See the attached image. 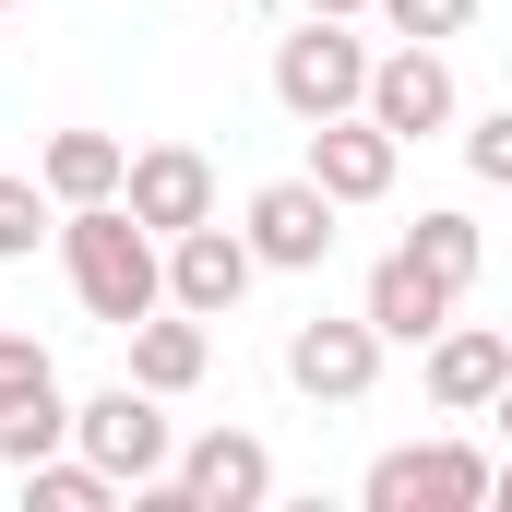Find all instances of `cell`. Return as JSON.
<instances>
[{
  "label": "cell",
  "mask_w": 512,
  "mask_h": 512,
  "mask_svg": "<svg viewBox=\"0 0 512 512\" xmlns=\"http://www.w3.org/2000/svg\"><path fill=\"white\" fill-rule=\"evenodd\" d=\"M203 370H215V334H203L191 310H143V322H131V382L155 393V405H167V393H191Z\"/></svg>",
  "instance_id": "14"
},
{
  "label": "cell",
  "mask_w": 512,
  "mask_h": 512,
  "mask_svg": "<svg viewBox=\"0 0 512 512\" xmlns=\"http://www.w3.org/2000/svg\"><path fill=\"white\" fill-rule=\"evenodd\" d=\"M358 322H370L382 346H429V334L453 322V286H441L429 262H405V251H382V262H370V310H358Z\"/></svg>",
  "instance_id": "13"
},
{
  "label": "cell",
  "mask_w": 512,
  "mask_h": 512,
  "mask_svg": "<svg viewBox=\"0 0 512 512\" xmlns=\"http://www.w3.org/2000/svg\"><path fill=\"white\" fill-rule=\"evenodd\" d=\"M489 501V453L477 441H405L370 465V512H477Z\"/></svg>",
  "instance_id": "7"
},
{
  "label": "cell",
  "mask_w": 512,
  "mask_h": 512,
  "mask_svg": "<svg viewBox=\"0 0 512 512\" xmlns=\"http://www.w3.org/2000/svg\"><path fill=\"white\" fill-rule=\"evenodd\" d=\"M334 215H346V203H322L310 179H262L251 215H239V239H251L262 274H322V262H334Z\"/></svg>",
  "instance_id": "9"
},
{
  "label": "cell",
  "mask_w": 512,
  "mask_h": 512,
  "mask_svg": "<svg viewBox=\"0 0 512 512\" xmlns=\"http://www.w3.org/2000/svg\"><path fill=\"white\" fill-rule=\"evenodd\" d=\"M298 12H334V24H346V12H370V0H298Z\"/></svg>",
  "instance_id": "23"
},
{
  "label": "cell",
  "mask_w": 512,
  "mask_h": 512,
  "mask_svg": "<svg viewBox=\"0 0 512 512\" xmlns=\"http://www.w3.org/2000/svg\"><path fill=\"white\" fill-rule=\"evenodd\" d=\"M36 239H48V191L36 179H0V262H24Z\"/></svg>",
  "instance_id": "20"
},
{
  "label": "cell",
  "mask_w": 512,
  "mask_h": 512,
  "mask_svg": "<svg viewBox=\"0 0 512 512\" xmlns=\"http://www.w3.org/2000/svg\"><path fill=\"white\" fill-rule=\"evenodd\" d=\"M120 131H48V155H36V191L48 203H108L120 191Z\"/></svg>",
  "instance_id": "15"
},
{
  "label": "cell",
  "mask_w": 512,
  "mask_h": 512,
  "mask_svg": "<svg viewBox=\"0 0 512 512\" xmlns=\"http://www.w3.org/2000/svg\"><path fill=\"white\" fill-rule=\"evenodd\" d=\"M358 84H370V48H358L334 12H310V24L274 48V108H286V120H334V108H358Z\"/></svg>",
  "instance_id": "4"
},
{
  "label": "cell",
  "mask_w": 512,
  "mask_h": 512,
  "mask_svg": "<svg viewBox=\"0 0 512 512\" xmlns=\"http://www.w3.org/2000/svg\"><path fill=\"white\" fill-rule=\"evenodd\" d=\"M60 274H72V298L96 310V322H143V310H167V286H155V227H131L120 191L108 203H60Z\"/></svg>",
  "instance_id": "1"
},
{
  "label": "cell",
  "mask_w": 512,
  "mask_h": 512,
  "mask_svg": "<svg viewBox=\"0 0 512 512\" xmlns=\"http://www.w3.org/2000/svg\"><path fill=\"white\" fill-rule=\"evenodd\" d=\"M512 393V334L501 322H441L429 334V405L441 417H489Z\"/></svg>",
  "instance_id": "11"
},
{
  "label": "cell",
  "mask_w": 512,
  "mask_h": 512,
  "mask_svg": "<svg viewBox=\"0 0 512 512\" xmlns=\"http://www.w3.org/2000/svg\"><path fill=\"white\" fill-rule=\"evenodd\" d=\"M393 167H405V143H393L382 120H358V108H334V120H310V191L322 203H382L393 191Z\"/></svg>",
  "instance_id": "10"
},
{
  "label": "cell",
  "mask_w": 512,
  "mask_h": 512,
  "mask_svg": "<svg viewBox=\"0 0 512 512\" xmlns=\"http://www.w3.org/2000/svg\"><path fill=\"white\" fill-rule=\"evenodd\" d=\"M251 239H239V227H215V215H203V227H179V239H155V286H167V310H191V322H227V310H239V298H251Z\"/></svg>",
  "instance_id": "3"
},
{
  "label": "cell",
  "mask_w": 512,
  "mask_h": 512,
  "mask_svg": "<svg viewBox=\"0 0 512 512\" xmlns=\"http://www.w3.org/2000/svg\"><path fill=\"white\" fill-rule=\"evenodd\" d=\"M0 405H60V358L36 334H0Z\"/></svg>",
  "instance_id": "19"
},
{
  "label": "cell",
  "mask_w": 512,
  "mask_h": 512,
  "mask_svg": "<svg viewBox=\"0 0 512 512\" xmlns=\"http://www.w3.org/2000/svg\"><path fill=\"white\" fill-rule=\"evenodd\" d=\"M286 382L310 393V405H358V393L382 382V334L370 322H298L286 334Z\"/></svg>",
  "instance_id": "12"
},
{
  "label": "cell",
  "mask_w": 512,
  "mask_h": 512,
  "mask_svg": "<svg viewBox=\"0 0 512 512\" xmlns=\"http://www.w3.org/2000/svg\"><path fill=\"white\" fill-rule=\"evenodd\" d=\"M72 441V393L60 405H0V465H36V453H60Z\"/></svg>",
  "instance_id": "18"
},
{
  "label": "cell",
  "mask_w": 512,
  "mask_h": 512,
  "mask_svg": "<svg viewBox=\"0 0 512 512\" xmlns=\"http://www.w3.org/2000/svg\"><path fill=\"white\" fill-rule=\"evenodd\" d=\"M24 501H36V512H108L120 477H96L84 453H36V465H24Z\"/></svg>",
  "instance_id": "17"
},
{
  "label": "cell",
  "mask_w": 512,
  "mask_h": 512,
  "mask_svg": "<svg viewBox=\"0 0 512 512\" xmlns=\"http://www.w3.org/2000/svg\"><path fill=\"white\" fill-rule=\"evenodd\" d=\"M167 501L179 512H262L274 501V453L251 429H203V441L167 453Z\"/></svg>",
  "instance_id": "6"
},
{
  "label": "cell",
  "mask_w": 512,
  "mask_h": 512,
  "mask_svg": "<svg viewBox=\"0 0 512 512\" xmlns=\"http://www.w3.org/2000/svg\"><path fill=\"white\" fill-rule=\"evenodd\" d=\"M0 12H12V0H0Z\"/></svg>",
  "instance_id": "24"
},
{
  "label": "cell",
  "mask_w": 512,
  "mask_h": 512,
  "mask_svg": "<svg viewBox=\"0 0 512 512\" xmlns=\"http://www.w3.org/2000/svg\"><path fill=\"white\" fill-rule=\"evenodd\" d=\"M453 120H465V108H453ZM465 167H477V179H512V108H477V120H465Z\"/></svg>",
  "instance_id": "22"
},
{
  "label": "cell",
  "mask_w": 512,
  "mask_h": 512,
  "mask_svg": "<svg viewBox=\"0 0 512 512\" xmlns=\"http://www.w3.org/2000/svg\"><path fill=\"white\" fill-rule=\"evenodd\" d=\"M453 60L429 48V36H405L393 60H370V84H358V120H382L393 143H429V131H453Z\"/></svg>",
  "instance_id": "5"
},
{
  "label": "cell",
  "mask_w": 512,
  "mask_h": 512,
  "mask_svg": "<svg viewBox=\"0 0 512 512\" xmlns=\"http://www.w3.org/2000/svg\"><path fill=\"white\" fill-rule=\"evenodd\" d=\"M72 453L96 465V477H120V489H143V477H167V453H179V429L155 417V393L143 382H108L72 405Z\"/></svg>",
  "instance_id": "2"
},
{
  "label": "cell",
  "mask_w": 512,
  "mask_h": 512,
  "mask_svg": "<svg viewBox=\"0 0 512 512\" xmlns=\"http://www.w3.org/2000/svg\"><path fill=\"white\" fill-rule=\"evenodd\" d=\"M370 12H382L393 36H429V48H441V36H465V24H477V0H370Z\"/></svg>",
  "instance_id": "21"
},
{
  "label": "cell",
  "mask_w": 512,
  "mask_h": 512,
  "mask_svg": "<svg viewBox=\"0 0 512 512\" xmlns=\"http://www.w3.org/2000/svg\"><path fill=\"white\" fill-rule=\"evenodd\" d=\"M405 262H429V274L465 298V286H477V262H489V239H477V215H465V203H429V215L405 227Z\"/></svg>",
  "instance_id": "16"
},
{
  "label": "cell",
  "mask_w": 512,
  "mask_h": 512,
  "mask_svg": "<svg viewBox=\"0 0 512 512\" xmlns=\"http://www.w3.org/2000/svg\"><path fill=\"white\" fill-rule=\"evenodd\" d=\"M120 215L155 227V239L203 227V215H215V155H203V143H143V155H120Z\"/></svg>",
  "instance_id": "8"
}]
</instances>
